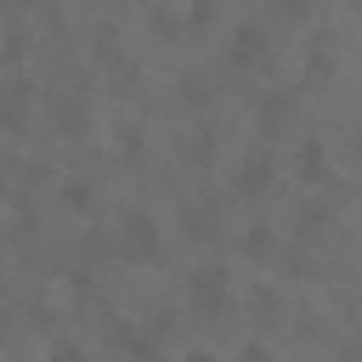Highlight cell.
Listing matches in <instances>:
<instances>
[{"label": "cell", "instance_id": "cell-1", "mask_svg": "<svg viewBox=\"0 0 362 362\" xmlns=\"http://www.w3.org/2000/svg\"><path fill=\"white\" fill-rule=\"evenodd\" d=\"M187 305H192L198 317H226V305H232V277H226V266L204 260V266L187 277Z\"/></svg>", "mask_w": 362, "mask_h": 362}, {"label": "cell", "instance_id": "cell-2", "mask_svg": "<svg viewBox=\"0 0 362 362\" xmlns=\"http://www.w3.org/2000/svg\"><path fill=\"white\" fill-rule=\"evenodd\" d=\"M119 249L136 255V260H158V249H164L158 221H153L147 209H124V215H119Z\"/></svg>", "mask_w": 362, "mask_h": 362}, {"label": "cell", "instance_id": "cell-3", "mask_svg": "<svg viewBox=\"0 0 362 362\" xmlns=\"http://www.w3.org/2000/svg\"><path fill=\"white\" fill-rule=\"evenodd\" d=\"M266 57H272V34H266L260 23H238V28H232V40H226V62L249 74V68H260Z\"/></svg>", "mask_w": 362, "mask_h": 362}, {"label": "cell", "instance_id": "cell-4", "mask_svg": "<svg viewBox=\"0 0 362 362\" xmlns=\"http://www.w3.org/2000/svg\"><path fill=\"white\" fill-rule=\"evenodd\" d=\"M28 107H34V85H28V79H11V85L0 90V124H6V130H23V124H28Z\"/></svg>", "mask_w": 362, "mask_h": 362}, {"label": "cell", "instance_id": "cell-5", "mask_svg": "<svg viewBox=\"0 0 362 362\" xmlns=\"http://www.w3.org/2000/svg\"><path fill=\"white\" fill-rule=\"evenodd\" d=\"M272 192V158L266 153H249L238 164V198H266Z\"/></svg>", "mask_w": 362, "mask_h": 362}, {"label": "cell", "instance_id": "cell-6", "mask_svg": "<svg viewBox=\"0 0 362 362\" xmlns=\"http://www.w3.org/2000/svg\"><path fill=\"white\" fill-rule=\"evenodd\" d=\"M181 232H187L192 243H209V238H215V215H209L204 204H187V209H181Z\"/></svg>", "mask_w": 362, "mask_h": 362}, {"label": "cell", "instance_id": "cell-7", "mask_svg": "<svg viewBox=\"0 0 362 362\" xmlns=\"http://www.w3.org/2000/svg\"><path fill=\"white\" fill-rule=\"evenodd\" d=\"M328 221H334V209H328V204H311V198H305V204L294 209V226H300V238H317Z\"/></svg>", "mask_w": 362, "mask_h": 362}, {"label": "cell", "instance_id": "cell-8", "mask_svg": "<svg viewBox=\"0 0 362 362\" xmlns=\"http://www.w3.org/2000/svg\"><path fill=\"white\" fill-rule=\"evenodd\" d=\"M300 175L305 181H328V147L322 141H305L300 147Z\"/></svg>", "mask_w": 362, "mask_h": 362}, {"label": "cell", "instance_id": "cell-9", "mask_svg": "<svg viewBox=\"0 0 362 362\" xmlns=\"http://www.w3.org/2000/svg\"><path fill=\"white\" fill-rule=\"evenodd\" d=\"M45 362H90V351H85V345H74V339H57Z\"/></svg>", "mask_w": 362, "mask_h": 362}, {"label": "cell", "instance_id": "cell-10", "mask_svg": "<svg viewBox=\"0 0 362 362\" xmlns=\"http://www.w3.org/2000/svg\"><path fill=\"white\" fill-rule=\"evenodd\" d=\"M187 158H192V164H209V158H215V141H209V130H198V136L187 141Z\"/></svg>", "mask_w": 362, "mask_h": 362}, {"label": "cell", "instance_id": "cell-11", "mask_svg": "<svg viewBox=\"0 0 362 362\" xmlns=\"http://www.w3.org/2000/svg\"><path fill=\"white\" fill-rule=\"evenodd\" d=\"M90 198H96V192H90L85 181H68V187H62V204H68V209H90Z\"/></svg>", "mask_w": 362, "mask_h": 362}, {"label": "cell", "instance_id": "cell-12", "mask_svg": "<svg viewBox=\"0 0 362 362\" xmlns=\"http://www.w3.org/2000/svg\"><path fill=\"white\" fill-rule=\"evenodd\" d=\"M283 119H288V102H283V96H277V102H260V124H266V130H277Z\"/></svg>", "mask_w": 362, "mask_h": 362}, {"label": "cell", "instance_id": "cell-13", "mask_svg": "<svg viewBox=\"0 0 362 362\" xmlns=\"http://www.w3.org/2000/svg\"><path fill=\"white\" fill-rule=\"evenodd\" d=\"M57 119H62V130H79V124H85V113H79L74 102H57Z\"/></svg>", "mask_w": 362, "mask_h": 362}, {"label": "cell", "instance_id": "cell-14", "mask_svg": "<svg viewBox=\"0 0 362 362\" xmlns=\"http://www.w3.org/2000/svg\"><path fill=\"white\" fill-rule=\"evenodd\" d=\"M0 57L6 62H23V34H0Z\"/></svg>", "mask_w": 362, "mask_h": 362}, {"label": "cell", "instance_id": "cell-15", "mask_svg": "<svg viewBox=\"0 0 362 362\" xmlns=\"http://www.w3.org/2000/svg\"><path fill=\"white\" fill-rule=\"evenodd\" d=\"M272 6H277V17H294V23L311 11V0H272Z\"/></svg>", "mask_w": 362, "mask_h": 362}, {"label": "cell", "instance_id": "cell-16", "mask_svg": "<svg viewBox=\"0 0 362 362\" xmlns=\"http://www.w3.org/2000/svg\"><path fill=\"white\" fill-rule=\"evenodd\" d=\"M158 34H175V11H164V6H153V17H147Z\"/></svg>", "mask_w": 362, "mask_h": 362}, {"label": "cell", "instance_id": "cell-17", "mask_svg": "<svg viewBox=\"0 0 362 362\" xmlns=\"http://www.w3.org/2000/svg\"><path fill=\"white\" fill-rule=\"evenodd\" d=\"M238 362H272V351L255 339V345H243V351H238Z\"/></svg>", "mask_w": 362, "mask_h": 362}, {"label": "cell", "instance_id": "cell-18", "mask_svg": "<svg viewBox=\"0 0 362 362\" xmlns=\"http://www.w3.org/2000/svg\"><path fill=\"white\" fill-rule=\"evenodd\" d=\"M181 362H221V356H215V351H187Z\"/></svg>", "mask_w": 362, "mask_h": 362}]
</instances>
